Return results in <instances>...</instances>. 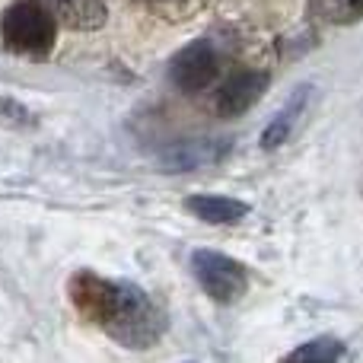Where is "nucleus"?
<instances>
[{"label":"nucleus","mask_w":363,"mask_h":363,"mask_svg":"<svg viewBox=\"0 0 363 363\" xmlns=\"http://www.w3.org/2000/svg\"><path fill=\"white\" fill-rule=\"evenodd\" d=\"M217 70H220V57L213 51L211 42H191L188 48H182L176 57H172V67L169 77L179 89L185 93H198V89H207L213 80H217Z\"/></svg>","instance_id":"obj_5"},{"label":"nucleus","mask_w":363,"mask_h":363,"mask_svg":"<svg viewBox=\"0 0 363 363\" xmlns=\"http://www.w3.org/2000/svg\"><path fill=\"white\" fill-rule=\"evenodd\" d=\"M226 147L230 144H213V140H188V144L176 147V150H169L163 157L166 169H198V166H207L213 163V160H220L226 153Z\"/></svg>","instance_id":"obj_10"},{"label":"nucleus","mask_w":363,"mask_h":363,"mask_svg":"<svg viewBox=\"0 0 363 363\" xmlns=\"http://www.w3.org/2000/svg\"><path fill=\"white\" fill-rule=\"evenodd\" d=\"M185 211L204 223H239L249 213V204L236 198H217V194H198L185 201Z\"/></svg>","instance_id":"obj_7"},{"label":"nucleus","mask_w":363,"mask_h":363,"mask_svg":"<svg viewBox=\"0 0 363 363\" xmlns=\"http://www.w3.org/2000/svg\"><path fill=\"white\" fill-rule=\"evenodd\" d=\"M138 4H144L147 10L160 13V16H185L191 6L201 4V0H138Z\"/></svg>","instance_id":"obj_13"},{"label":"nucleus","mask_w":363,"mask_h":363,"mask_svg":"<svg viewBox=\"0 0 363 363\" xmlns=\"http://www.w3.org/2000/svg\"><path fill=\"white\" fill-rule=\"evenodd\" d=\"M163 313L157 309V303L144 294L140 287L121 281L118 300H115L108 319L102 322L108 335L125 347H153L163 335Z\"/></svg>","instance_id":"obj_1"},{"label":"nucleus","mask_w":363,"mask_h":363,"mask_svg":"<svg viewBox=\"0 0 363 363\" xmlns=\"http://www.w3.org/2000/svg\"><path fill=\"white\" fill-rule=\"evenodd\" d=\"M4 38L13 51L42 55L55 42V13L45 0H16L4 13Z\"/></svg>","instance_id":"obj_2"},{"label":"nucleus","mask_w":363,"mask_h":363,"mask_svg":"<svg viewBox=\"0 0 363 363\" xmlns=\"http://www.w3.org/2000/svg\"><path fill=\"white\" fill-rule=\"evenodd\" d=\"M48 10L70 29H96L106 19V0H48Z\"/></svg>","instance_id":"obj_8"},{"label":"nucleus","mask_w":363,"mask_h":363,"mask_svg":"<svg viewBox=\"0 0 363 363\" xmlns=\"http://www.w3.org/2000/svg\"><path fill=\"white\" fill-rule=\"evenodd\" d=\"M118 284L121 281H108V277H99L93 271H77L70 277L67 290H70V300H74L77 313L102 328V322L108 319L115 300H118Z\"/></svg>","instance_id":"obj_4"},{"label":"nucleus","mask_w":363,"mask_h":363,"mask_svg":"<svg viewBox=\"0 0 363 363\" xmlns=\"http://www.w3.org/2000/svg\"><path fill=\"white\" fill-rule=\"evenodd\" d=\"M264 86H268V74H262V70H242V74L230 77L217 93V112L223 118H236L245 108L255 106Z\"/></svg>","instance_id":"obj_6"},{"label":"nucleus","mask_w":363,"mask_h":363,"mask_svg":"<svg viewBox=\"0 0 363 363\" xmlns=\"http://www.w3.org/2000/svg\"><path fill=\"white\" fill-rule=\"evenodd\" d=\"M345 357V345L335 338H315L309 345L296 347L294 354H287V360H300V363H319V360H341Z\"/></svg>","instance_id":"obj_12"},{"label":"nucleus","mask_w":363,"mask_h":363,"mask_svg":"<svg viewBox=\"0 0 363 363\" xmlns=\"http://www.w3.org/2000/svg\"><path fill=\"white\" fill-rule=\"evenodd\" d=\"M191 268L204 294L217 303H236L239 296L249 290V274L236 258L223 255V252L198 249L191 255Z\"/></svg>","instance_id":"obj_3"},{"label":"nucleus","mask_w":363,"mask_h":363,"mask_svg":"<svg viewBox=\"0 0 363 363\" xmlns=\"http://www.w3.org/2000/svg\"><path fill=\"white\" fill-rule=\"evenodd\" d=\"M309 10L322 23L347 26L363 16V0H309Z\"/></svg>","instance_id":"obj_11"},{"label":"nucleus","mask_w":363,"mask_h":363,"mask_svg":"<svg viewBox=\"0 0 363 363\" xmlns=\"http://www.w3.org/2000/svg\"><path fill=\"white\" fill-rule=\"evenodd\" d=\"M306 99H309V86H300L287 102H284V108L274 115V121H271V125L264 128V134H262L264 150H274V147H281L284 140L290 138V131H294V125H296V118H300Z\"/></svg>","instance_id":"obj_9"}]
</instances>
